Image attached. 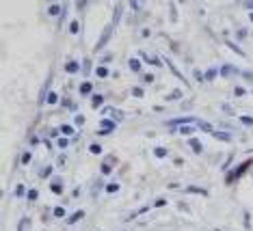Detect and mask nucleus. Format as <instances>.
<instances>
[{
  "label": "nucleus",
  "mask_w": 253,
  "mask_h": 231,
  "mask_svg": "<svg viewBox=\"0 0 253 231\" xmlns=\"http://www.w3.org/2000/svg\"><path fill=\"white\" fill-rule=\"evenodd\" d=\"M106 190H108V192H117L119 186H117V184H111V186H106Z\"/></svg>",
  "instance_id": "15"
},
{
  "label": "nucleus",
  "mask_w": 253,
  "mask_h": 231,
  "mask_svg": "<svg viewBox=\"0 0 253 231\" xmlns=\"http://www.w3.org/2000/svg\"><path fill=\"white\" fill-rule=\"evenodd\" d=\"M65 69H67V72H70V74H76V72H78V63H76V61L67 63V67H65Z\"/></svg>",
  "instance_id": "3"
},
{
  "label": "nucleus",
  "mask_w": 253,
  "mask_h": 231,
  "mask_svg": "<svg viewBox=\"0 0 253 231\" xmlns=\"http://www.w3.org/2000/svg\"><path fill=\"white\" fill-rule=\"evenodd\" d=\"M130 67H132V72H141V63L136 61V59H132V61H130Z\"/></svg>",
  "instance_id": "5"
},
{
  "label": "nucleus",
  "mask_w": 253,
  "mask_h": 231,
  "mask_svg": "<svg viewBox=\"0 0 253 231\" xmlns=\"http://www.w3.org/2000/svg\"><path fill=\"white\" fill-rule=\"evenodd\" d=\"M59 147H61V149L67 147V138H59Z\"/></svg>",
  "instance_id": "17"
},
{
  "label": "nucleus",
  "mask_w": 253,
  "mask_h": 231,
  "mask_svg": "<svg viewBox=\"0 0 253 231\" xmlns=\"http://www.w3.org/2000/svg\"><path fill=\"white\" fill-rule=\"evenodd\" d=\"M91 91H93V84H91V82H83V84H80V93H83V95H89Z\"/></svg>",
  "instance_id": "2"
},
{
  "label": "nucleus",
  "mask_w": 253,
  "mask_h": 231,
  "mask_svg": "<svg viewBox=\"0 0 253 231\" xmlns=\"http://www.w3.org/2000/svg\"><path fill=\"white\" fill-rule=\"evenodd\" d=\"M243 123H249L251 125L253 123V117H243Z\"/></svg>",
  "instance_id": "19"
},
{
  "label": "nucleus",
  "mask_w": 253,
  "mask_h": 231,
  "mask_svg": "<svg viewBox=\"0 0 253 231\" xmlns=\"http://www.w3.org/2000/svg\"><path fill=\"white\" fill-rule=\"evenodd\" d=\"M52 192H54V194H61V192H63L61 182H54V184H52Z\"/></svg>",
  "instance_id": "6"
},
{
  "label": "nucleus",
  "mask_w": 253,
  "mask_h": 231,
  "mask_svg": "<svg viewBox=\"0 0 253 231\" xmlns=\"http://www.w3.org/2000/svg\"><path fill=\"white\" fill-rule=\"evenodd\" d=\"M59 11H61L59 4H52V7H50V13H52V15H56V13H59Z\"/></svg>",
  "instance_id": "14"
},
{
  "label": "nucleus",
  "mask_w": 253,
  "mask_h": 231,
  "mask_svg": "<svg viewBox=\"0 0 253 231\" xmlns=\"http://www.w3.org/2000/svg\"><path fill=\"white\" fill-rule=\"evenodd\" d=\"M154 154H156V155H158V158H165V155H167V149H163V147H158V149H156V152H154Z\"/></svg>",
  "instance_id": "13"
},
{
  "label": "nucleus",
  "mask_w": 253,
  "mask_h": 231,
  "mask_svg": "<svg viewBox=\"0 0 253 231\" xmlns=\"http://www.w3.org/2000/svg\"><path fill=\"white\" fill-rule=\"evenodd\" d=\"M251 20H253V13H251Z\"/></svg>",
  "instance_id": "21"
},
{
  "label": "nucleus",
  "mask_w": 253,
  "mask_h": 231,
  "mask_svg": "<svg viewBox=\"0 0 253 231\" xmlns=\"http://www.w3.org/2000/svg\"><path fill=\"white\" fill-rule=\"evenodd\" d=\"M191 147L195 149V152H201V143L197 141V138H193V141H191Z\"/></svg>",
  "instance_id": "8"
},
{
  "label": "nucleus",
  "mask_w": 253,
  "mask_h": 231,
  "mask_svg": "<svg viewBox=\"0 0 253 231\" xmlns=\"http://www.w3.org/2000/svg\"><path fill=\"white\" fill-rule=\"evenodd\" d=\"M97 76H100V78H106V76H108V69H106V67H97Z\"/></svg>",
  "instance_id": "9"
},
{
  "label": "nucleus",
  "mask_w": 253,
  "mask_h": 231,
  "mask_svg": "<svg viewBox=\"0 0 253 231\" xmlns=\"http://www.w3.org/2000/svg\"><path fill=\"white\" fill-rule=\"evenodd\" d=\"M214 136H216V138H221V141H229V134H225V132H216Z\"/></svg>",
  "instance_id": "12"
},
{
  "label": "nucleus",
  "mask_w": 253,
  "mask_h": 231,
  "mask_svg": "<svg viewBox=\"0 0 253 231\" xmlns=\"http://www.w3.org/2000/svg\"><path fill=\"white\" fill-rule=\"evenodd\" d=\"M102 173H111V164H102Z\"/></svg>",
  "instance_id": "18"
},
{
  "label": "nucleus",
  "mask_w": 253,
  "mask_h": 231,
  "mask_svg": "<svg viewBox=\"0 0 253 231\" xmlns=\"http://www.w3.org/2000/svg\"><path fill=\"white\" fill-rule=\"evenodd\" d=\"M78 28H80V26H78V22L74 20L72 24H70V33H72V35H76V33H78Z\"/></svg>",
  "instance_id": "10"
},
{
  "label": "nucleus",
  "mask_w": 253,
  "mask_h": 231,
  "mask_svg": "<svg viewBox=\"0 0 253 231\" xmlns=\"http://www.w3.org/2000/svg\"><path fill=\"white\" fill-rule=\"evenodd\" d=\"M61 132H63V134H74V128H72V125H63Z\"/></svg>",
  "instance_id": "11"
},
{
  "label": "nucleus",
  "mask_w": 253,
  "mask_h": 231,
  "mask_svg": "<svg viewBox=\"0 0 253 231\" xmlns=\"http://www.w3.org/2000/svg\"><path fill=\"white\" fill-rule=\"evenodd\" d=\"M247 7H249V9H253V2H249V4H247Z\"/></svg>",
  "instance_id": "20"
},
{
  "label": "nucleus",
  "mask_w": 253,
  "mask_h": 231,
  "mask_svg": "<svg viewBox=\"0 0 253 231\" xmlns=\"http://www.w3.org/2000/svg\"><path fill=\"white\" fill-rule=\"evenodd\" d=\"M195 117H182V119H175L171 121V125H184V123H193Z\"/></svg>",
  "instance_id": "1"
},
{
  "label": "nucleus",
  "mask_w": 253,
  "mask_h": 231,
  "mask_svg": "<svg viewBox=\"0 0 253 231\" xmlns=\"http://www.w3.org/2000/svg\"><path fill=\"white\" fill-rule=\"evenodd\" d=\"M91 152H93V154H100V152H102V147L97 145V143H93V145H91Z\"/></svg>",
  "instance_id": "16"
},
{
  "label": "nucleus",
  "mask_w": 253,
  "mask_h": 231,
  "mask_svg": "<svg viewBox=\"0 0 253 231\" xmlns=\"http://www.w3.org/2000/svg\"><path fill=\"white\" fill-rule=\"evenodd\" d=\"M56 102H59V95H56L54 91L52 93H48V104H56Z\"/></svg>",
  "instance_id": "7"
},
{
  "label": "nucleus",
  "mask_w": 253,
  "mask_h": 231,
  "mask_svg": "<svg viewBox=\"0 0 253 231\" xmlns=\"http://www.w3.org/2000/svg\"><path fill=\"white\" fill-rule=\"evenodd\" d=\"M102 104H104V97H102V95H93V106L100 108Z\"/></svg>",
  "instance_id": "4"
}]
</instances>
